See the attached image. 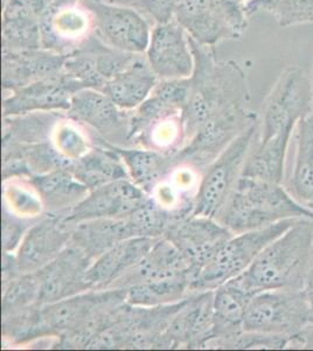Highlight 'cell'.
<instances>
[{
  "instance_id": "f1b7e54d",
  "label": "cell",
  "mask_w": 313,
  "mask_h": 351,
  "mask_svg": "<svg viewBox=\"0 0 313 351\" xmlns=\"http://www.w3.org/2000/svg\"><path fill=\"white\" fill-rule=\"evenodd\" d=\"M134 237L127 218H99L73 225L71 243L94 261L117 243Z\"/></svg>"
},
{
  "instance_id": "1f68e13d",
  "label": "cell",
  "mask_w": 313,
  "mask_h": 351,
  "mask_svg": "<svg viewBox=\"0 0 313 351\" xmlns=\"http://www.w3.org/2000/svg\"><path fill=\"white\" fill-rule=\"evenodd\" d=\"M190 215L193 213L171 211L164 208L155 198L149 196L138 208L127 217V220L134 236L158 239L165 236L172 223Z\"/></svg>"
},
{
  "instance_id": "603a6c76",
  "label": "cell",
  "mask_w": 313,
  "mask_h": 351,
  "mask_svg": "<svg viewBox=\"0 0 313 351\" xmlns=\"http://www.w3.org/2000/svg\"><path fill=\"white\" fill-rule=\"evenodd\" d=\"M283 185L295 199L313 211V112L295 129L292 164Z\"/></svg>"
},
{
  "instance_id": "9a60e30c",
  "label": "cell",
  "mask_w": 313,
  "mask_h": 351,
  "mask_svg": "<svg viewBox=\"0 0 313 351\" xmlns=\"http://www.w3.org/2000/svg\"><path fill=\"white\" fill-rule=\"evenodd\" d=\"M79 90L84 89L62 71L10 92L3 101V115L13 117L31 112H67L73 96Z\"/></svg>"
},
{
  "instance_id": "4316f807",
  "label": "cell",
  "mask_w": 313,
  "mask_h": 351,
  "mask_svg": "<svg viewBox=\"0 0 313 351\" xmlns=\"http://www.w3.org/2000/svg\"><path fill=\"white\" fill-rule=\"evenodd\" d=\"M107 144L122 157L130 180L149 196L155 192L159 184L166 180L167 176L177 165L175 155L147 148H122Z\"/></svg>"
},
{
  "instance_id": "83f0119b",
  "label": "cell",
  "mask_w": 313,
  "mask_h": 351,
  "mask_svg": "<svg viewBox=\"0 0 313 351\" xmlns=\"http://www.w3.org/2000/svg\"><path fill=\"white\" fill-rule=\"evenodd\" d=\"M175 21L201 46L215 47L220 41L235 39L234 34L215 13L212 0H183Z\"/></svg>"
},
{
  "instance_id": "7bdbcfd3",
  "label": "cell",
  "mask_w": 313,
  "mask_h": 351,
  "mask_svg": "<svg viewBox=\"0 0 313 351\" xmlns=\"http://www.w3.org/2000/svg\"><path fill=\"white\" fill-rule=\"evenodd\" d=\"M108 1H110V3H112V4L125 5V6H131V5L135 4L137 0H108Z\"/></svg>"
},
{
  "instance_id": "f6af8a7d",
  "label": "cell",
  "mask_w": 313,
  "mask_h": 351,
  "mask_svg": "<svg viewBox=\"0 0 313 351\" xmlns=\"http://www.w3.org/2000/svg\"><path fill=\"white\" fill-rule=\"evenodd\" d=\"M243 1H245V3H247V1H249V0H243Z\"/></svg>"
},
{
  "instance_id": "277c9868",
  "label": "cell",
  "mask_w": 313,
  "mask_h": 351,
  "mask_svg": "<svg viewBox=\"0 0 313 351\" xmlns=\"http://www.w3.org/2000/svg\"><path fill=\"white\" fill-rule=\"evenodd\" d=\"M313 112V84L298 66H288L278 76L258 116L255 142L289 150L298 122Z\"/></svg>"
},
{
  "instance_id": "ac0fdd59",
  "label": "cell",
  "mask_w": 313,
  "mask_h": 351,
  "mask_svg": "<svg viewBox=\"0 0 313 351\" xmlns=\"http://www.w3.org/2000/svg\"><path fill=\"white\" fill-rule=\"evenodd\" d=\"M73 225L64 217L45 215L25 234L16 252L21 274L36 273L55 259L72 239Z\"/></svg>"
},
{
  "instance_id": "8fae6325",
  "label": "cell",
  "mask_w": 313,
  "mask_h": 351,
  "mask_svg": "<svg viewBox=\"0 0 313 351\" xmlns=\"http://www.w3.org/2000/svg\"><path fill=\"white\" fill-rule=\"evenodd\" d=\"M42 48L72 54L95 33L92 16L84 0H55L40 18Z\"/></svg>"
},
{
  "instance_id": "ee69618b",
  "label": "cell",
  "mask_w": 313,
  "mask_h": 351,
  "mask_svg": "<svg viewBox=\"0 0 313 351\" xmlns=\"http://www.w3.org/2000/svg\"><path fill=\"white\" fill-rule=\"evenodd\" d=\"M8 1H10V0H3V6L8 4Z\"/></svg>"
},
{
  "instance_id": "2e32d148",
  "label": "cell",
  "mask_w": 313,
  "mask_h": 351,
  "mask_svg": "<svg viewBox=\"0 0 313 351\" xmlns=\"http://www.w3.org/2000/svg\"><path fill=\"white\" fill-rule=\"evenodd\" d=\"M92 263V260L82 250L69 243L55 259L36 271L40 304H53L90 291L86 276Z\"/></svg>"
},
{
  "instance_id": "484cf974",
  "label": "cell",
  "mask_w": 313,
  "mask_h": 351,
  "mask_svg": "<svg viewBox=\"0 0 313 351\" xmlns=\"http://www.w3.org/2000/svg\"><path fill=\"white\" fill-rule=\"evenodd\" d=\"M95 137V147L72 164L69 170L90 191L115 180H130L122 157L104 141Z\"/></svg>"
},
{
  "instance_id": "74e56055",
  "label": "cell",
  "mask_w": 313,
  "mask_h": 351,
  "mask_svg": "<svg viewBox=\"0 0 313 351\" xmlns=\"http://www.w3.org/2000/svg\"><path fill=\"white\" fill-rule=\"evenodd\" d=\"M291 336L243 331L231 349H288Z\"/></svg>"
},
{
  "instance_id": "f546056e",
  "label": "cell",
  "mask_w": 313,
  "mask_h": 351,
  "mask_svg": "<svg viewBox=\"0 0 313 351\" xmlns=\"http://www.w3.org/2000/svg\"><path fill=\"white\" fill-rule=\"evenodd\" d=\"M3 53L42 48L40 19L21 1L10 0L3 6Z\"/></svg>"
},
{
  "instance_id": "8d00e7d4",
  "label": "cell",
  "mask_w": 313,
  "mask_h": 351,
  "mask_svg": "<svg viewBox=\"0 0 313 351\" xmlns=\"http://www.w3.org/2000/svg\"><path fill=\"white\" fill-rule=\"evenodd\" d=\"M3 225H1V240H3V252H14L19 248L20 243L24 239L25 234L32 225L39 219H24L5 210L3 208Z\"/></svg>"
},
{
  "instance_id": "7a4b0ae2",
  "label": "cell",
  "mask_w": 313,
  "mask_h": 351,
  "mask_svg": "<svg viewBox=\"0 0 313 351\" xmlns=\"http://www.w3.org/2000/svg\"><path fill=\"white\" fill-rule=\"evenodd\" d=\"M313 267V219L301 218L273 240L236 276L253 295L273 289H303Z\"/></svg>"
},
{
  "instance_id": "d590c367",
  "label": "cell",
  "mask_w": 313,
  "mask_h": 351,
  "mask_svg": "<svg viewBox=\"0 0 313 351\" xmlns=\"http://www.w3.org/2000/svg\"><path fill=\"white\" fill-rule=\"evenodd\" d=\"M215 13L229 28L235 39L241 38L248 28V13L243 0H212Z\"/></svg>"
},
{
  "instance_id": "52a82bcc",
  "label": "cell",
  "mask_w": 313,
  "mask_h": 351,
  "mask_svg": "<svg viewBox=\"0 0 313 351\" xmlns=\"http://www.w3.org/2000/svg\"><path fill=\"white\" fill-rule=\"evenodd\" d=\"M253 124L242 132L207 167L195 199V216L215 218L238 183L247 156L258 132Z\"/></svg>"
},
{
  "instance_id": "60d3db41",
  "label": "cell",
  "mask_w": 313,
  "mask_h": 351,
  "mask_svg": "<svg viewBox=\"0 0 313 351\" xmlns=\"http://www.w3.org/2000/svg\"><path fill=\"white\" fill-rule=\"evenodd\" d=\"M38 18H41L47 12L55 0H21Z\"/></svg>"
},
{
  "instance_id": "8992f818",
  "label": "cell",
  "mask_w": 313,
  "mask_h": 351,
  "mask_svg": "<svg viewBox=\"0 0 313 351\" xmlns=\"http://www.w3.org/2000/svg\"><path fill=\"white\" fill-rule=\"evenodd\" d=\"M310 327H313V311L303 289L258 293L245 315V331L292 336Z\"/></svg>"
},
{
  "instance_id": "9c48e42d",
  "label": "cell",
  "mask_w": 313,
  "mask_h": 351,
  "mask_svg": "<svg viewBox=\"0 0 313 351\" xmlns=\"http://www.w3.org/2000/svg\"><path fill=\"white\" fill-rule=\"evenodd\" d=\"M94 21V33L109 47L142 56L150 43V24L134 6L112 4L103 0H84Z\"/></svg>"
},
{
  "instance_id": "e575fe53",
  "label": "cell",
  "mask_w": 313,
  "mask_h": 351,
  "mask_svg": "<svg viewBox=\"0 0 313 351\" xmlns=\"http://www.w3.org/2000/svg\"><path fill=\"white\" fill-rule=\"evenodd\" d=\"M40 285L36 273L23 274L3 288L1 319L40 307Z\"/></svg>"
},
{
  "instance_id": "ab89813d",
  "label": "cell",
  "mask_w": 313,
  "mask_h": 351,
  "mask_svg": "<svg viewBox=\"0 0 313 351\" xmlns=\"http://www.w3.org/2000/svg\"><path fill=\"white\" fill-rule=\"evenodd\" d=\"M21 274L16 256L12 252H3V263H1V280L3 288L6 287L13 280L19 278Z\"/></svg>"
},
{
  "instance_id": "7402d4cb",
  "label": "cell",
  "mask_w": 313,
  "mask_h": 351,
  "mask_svg": "<svg viewBox=\"0 0 313 351\" xmlns=\"http://www.w3.org/2000/svg\"><path fill=\"white\" fill-rule=\"evenodd\" d=\"M190 271V263L170 240L162 237L137 265L111 285L114 288H129L157 280L167 279Z\"/></svg>"
},
{
  "instance_id": "30bf717a",
  "label": "cell",
  "mask_w": 313,
  "mask_h": 351,
  "mask_svg": "<svg viewBox=\"0 0 313 351\" xmlns=\"http://www.w3.org/2000/svg\"><path fill=\"white\" fill-rule=\"evenodd\" d=\"M67 115L107 143L132 148L131 112L119 108L103 92L84 89L76 93Z\"/></svg>"
},
{
  "instance_id": "836d02e7",
  "label": "cell",
  "mask_w": 313,
  "mask_h": 351,
  "mask_svg": "<svg viewBox=\"0 0 313 351\" xmlns=\"http://www.w3.org/2000/svg\"><path fill=\"white\" fill-rule=\"evenodd\" d=\"M248 16L266 12L274 16L281 27L313 24V0H249Z\"/></svg>"
},
{
  "instance_id": "7c38bea8",
  "label": "cell",
  "mask_w": 313,
  "mask_h": 351,
  "mask_svg": "<svg viewBox=\"0 0 313 351\" xmlns=\"http://www.w3.org/2000/svg\"><path fill=\"white\" fill-rule=\"evenodd\" d=\"M234 236L215 218L190 215L172 223L164 237L190 263L193 280L195 274Z\"/></svg>"
},
{
  "instance_id": "4fadbf2b",
  "label": "cell",
  "mask_w": 313,
  "mask_h": 351,
  "mask_svg": "<svg viewBox=\"0 0 313 351\" xmlns=\"http://www.w3.org/2000/svg\"><path fill=\"white\" fill-rule=\"evenodd\" d=\"M145 54L159 80L188 79L195 72L190 36L177 21L155 25Z\"/></svg>"
},
{
  "instance_id": "b9f144b4",
  "label": "cell",
  "mask_w": 313,
  "mask_h": 351,
  "mask_svg": "<svg viewBox=\"0 0 313 351\" xmlns=\"http://www.w3.org/2000/svg\"><path fill=\"white\" fill-rule=\"evenodd\" d=\"M303 293H304V295H305L306 301H308L311 311H313V267L312 269L310 271L309 276H308L305 285H304V287H303Z\"/></svg>"
},
{
  "instance_id": "6da1fadb",
  "label": "cell",
  "mask_w": 313,
  "mask_h": 351,
  "mask_svg": "<svg viewBox=\"0 0 313 351\" xmlns=\"http://www.w3.org/2000/svg\"><path fill=\"white\" fill-rule=\"evenodd\" d=\"M195 72L190 77V95L183 109L185 143L210 120L249 110L250 92L245 71L235 61H220L214 47L190 38Z\"/></svg>"
},
{
  "instance_id": "d4e9b609",
  "label": "cell",
  "mask_w": 313,
  "mask_h": 351,
  "mask_svg": "<svg viewBox=\"0 0 313 351\" xmlns=\"http://www.w3.org/2000/svg\"><path fill=\"white\" fill-rule=\"evenodd\" d=\"M28 180L39 193L45 212L53 216H67L90 192L69 169H58Z\"/></svg>"
},
{
  "instance_id": "d6a6232c",
  "label": "cell",
  "mask_w": 313,
  "mask_h": 351,
  "mask_svg": "<svg viewBox=\"0 0 313 351\" xmlns=\"http://www.w3.org/2000/svg\"><path fill=\"white\" fill-rule=\"evenodd\" d=\"M3 205L5 210L24 219H40L46 215L39 193L25 177L3 180Z\"/></svg>"
},
{
  "instance_id": "ffe728a7",
  "label": "cell",
  "mask_w": 313,
  "mask_h": 351,
  "mask_svg": "<svg viewBox=\"0 0 313 351\" xmlns=\"http://www.w3.org/2000/svg\"><path fill=\"white\" fill-rule=\"evenodd\" d=\"M158 239L145 237L129 238L94 260L86 276L89 289H109L111 285L147 256Z\"/></svg>"
},
{
  "instance_id": "4dcf8cb0",
  "label": "cell",
  "mask_w": 313,
  "mask_h": 351,
  "mask_svg": "<svg viewBox=\"0 0 313 351\" xmlns=\"http://www.w3.org/2000/svg\"><path fill=\"white\" fill-rule=\"evenodd\" d=\"M192 269L167 279L135 285L127 289V304L136 307H159L178 304L190 293Z\"/></svg>"
},
{
  "instance_id": "44dd1931",
  "label": "cell",
  "mask_w": 313,
  "mask_h": 351,
  "mask_svg": "<svg viewBox=\"0 0 313 351\" xmlns=\"http://www.w3.org/2000/svg\"><path fill=\"white\" fill-rule=\"evenodd\" d=\"M67 56L45 48L3 53V89L13 92L64 71Z\"/></svg>"
},
{
  "instance_id": "3957f363",
  "label": "cell",
  "mask_w": 313,
  "mask_h": 351,
  "mask_svg": "<svg viewBox=\"0 0 313 351\" xmlns=\"http://www.w3.org/2000/svg\"><path fill=\"white\" fill-rule=\"evenodd\" d=\"M313 219V211L290 195L283 184L240 176L215 219L240 234L268 228L283 220Z\"/></svg>"
},
{
  "instance_id": "5b68a950",
  "label": "cell",
  "mask_w": 313,
  "mask_h": 351,
  "mask_svg": "<svg viewBox=\"0 0 313 351\" xmlns=\"http://www.w3.org/2000/svg\"><path fill=\"white\" fill-rule=\"evenodd\" d=\"M296 220H283L268 228L235 234L195 274L190 282V293L214 291L240 276L273 240L291 228Z\"/></svg>"
},
{
  "instance_id": "f35d334b",
  "label": "cell",
  "mask_w": 313,
  "mask_h": 351,
  "mask_svg": "<svg viewBox=\"0 0 313 351\" xmlns=\"http://www.w3.org/2000/svg\"><path fill=\"white\" fill-rule=\"evenodd\" d=\"M181 1L183 0H137L131 6L152 19L155 25L166 24L175 21V13Z\"/></svg>"
},
{
  "instance_id": "cb8c5ba5",
  "label": "cell",
  "mask_w": 313,
  "mask_h": 351,
  "mask_svg": "<svg viewBox=\"0 0 313 351\" xmlns=\"http://www.w3.org/2000/svg\"><path fill=\"white\" fill-rule=\"evenodd\" d=\"M158 82L147 58L137 56L125 69L108 81L101 92L119 108L132 112L147 100Z\"/></svg>"
},
{
  "instance_id": "ba28073f",
  "label": "cell",
  "mask_w": 313,
  "mask_h": 351,
  "mask_svg": "<svg viewBox=\"0 0 313 351\" xmlns=\"http://www.w3.org/2000/svg\"><path fill=\"white\" fill-rule=\"evenodd\" d=\"M127 289L114 288L88 291L53 304L40 306L33 314L25 343L42 337H59L75 330L84 324L99 308L117 300H125Z\"/></svg>"
},
{
  "instance_id": "d6986e66",
  "label": "cell",
  "mask_w": 313,
  "mask_h": 351,
  "mask_svg": "<svg viewBox=\"0 0 313 351\" xmlns=\"http://www.w3.org/2000/svg\"><path fill=\"white\" fill-rule=\"evenodd\" d=\"M254 296L236 278L214 289L213 328L207 343L208 347L233 348L235 341L245 331L247 307Z\"/></svg>"
},
{
  "instance_id": "e0dca14e",
  "label": "cell",
  "mask_w": 313,
  "mask_h": 351,
  "mask_svg": "<svg viewBox=\"0 0 313 351\" xmlns=\"http://www.w3.org/2000/svg\"><path fill=\"white\" fill-rule=\"evenodd\" d=\"M147 192L131 180H118L89 192L79 205L64 217L71 225L99 218L124 219L147 199Z\"/></svg>"
},
{
  "instance_id": "5bb4252c",
  "label": "cell",
  "mask_w": 313,
  "mask_h": 351,
  "mask_svg": "<svg viewBox=\"0 0 313 351\" xmlns=\"http://www.w3.org/2000/svg\"><path fill=\"white\" fill-rule=\"evenodd\" d=\"M214 291H197L186 296L155 348L206 347L213 328Z\"/></svg>"
}]
</instances>
